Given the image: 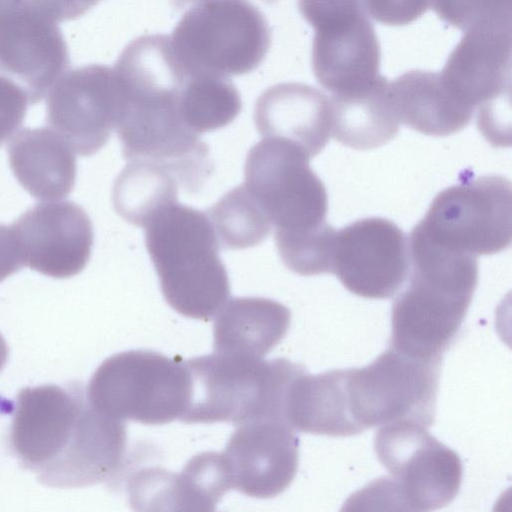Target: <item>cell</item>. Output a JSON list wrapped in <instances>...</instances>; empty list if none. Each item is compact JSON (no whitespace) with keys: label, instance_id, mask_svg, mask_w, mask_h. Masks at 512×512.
Returning a JSON list of instances; mask_svg holds the SVG:
<instances>
[{"label":"cell","instance_id":"cell-1","mask_svg":"<svg viewBox=\"0 0 512 512\" xmlns=\"http://www.w3.org/2000/svg\"><path fill=\"white\" fill-rule=\"evenodd\" d=\"M8 441L41 483L76 488L119 472L127 432L123 421L94 408L80 386L44 385L19 392Z\"/></svg>","mask_w":512,"mask_h":512},{"label":"cell","instance_id":"cell-2","mask_svg":"<svg viewBox=\"0 0 512 512\" xmlns=\"http://www.w3.org/2000/svg\"><path fill=\"white\" fill-rule=\"evenodd\" d=\"M114 69L121 86L115 130L124 159L159 164L185 192L199 191L213 168L209 147L179 114L187 69L166 44L153 39L131 41Z\"/></svg>","mask_w":512,"mask_h":512},{"label":"cell","instance_id":"cell-3","mask_svg":"<svg viewBox=\"0 0 512 512\" xmlns=\"http://www.w3.org/2000/svg\"><path fill=\"white\" fill-rule=\"evenodd\" d=\"M410 283L392 308L389 348L434 360L459 331L478 280L477 257L427 241L409 244Z\"/></svg>","mask_w":512,"mask_h":512},{"label":"cell","instance_id":"cell-4","mask_svg":"<svg viewBox=\"0 0 512 512\" xmlns=\"http://www.w3.org/2000/svg\"><path fill=\"white\" fill-rule=\"evenodd\" d=\"M144 230L169 306L194 319L214 317L230 296V283L206 211L175 202L159 211Z\"/></svg>","mask_w":512,"mask_h":512},{"label":"cell","instance_id":"cell-5","mask_svg":"<svg viewBox=\"0 0 512 512\" xmlns=\"http://www.w3.org/2000/svg\"><path fill=\"white\" fill-rule=\"evenodd\" d=\"M191 396L180 421L230 422L238 425L260 418H284V403L292 381L303 366L284 358L213 353L185 360Z\"/></svg>","mask_w":512,"mask_h":512},{"label":"cell","instance_id":"cell-6","mask_svg":"<svg viewBox=\"0 0 512 512\" xmlns=\"http://www.w3.org/2000/svg\"><path fill=\"white\" fill-rule=\"evenodd\" d=\"M374 448L390 476L359 492L361 504L431 511L447 506L457 496L462 479L461 460L427 427L407 421L383 425L374 436Z\"/></svg>","mask_w":512,"mask_h":512},{"label":"cell","instance_id":"cell-7","mask_svg":"<svg viewBox=\"0 0 512 512\" xmlns=\"http://www.w3.org/2000/svg\"><path fill=\"white\" fill-rule=\"evenodd\" d=\"M86 396L106 416L161 425L181 420L189 405L191 380L184 360L130 350L110 356L97 368Z\"/></svg>","mask_w":512,"mask_h":512},{"label":"cell","instance_id":"cell-8","mask_svg":"<svg viewBox=\"0 0 512 512\" xmlns=\"http://www.w3.org/2000/svg\"><path fill=\"white\" fill-rule=\"evenodd\" d=\"M169 38L188 67L229 78L252 72L263 62L271 30L263 13L247 0H204L185 12Z\"/></svg>","mask_w":512,"mask_h":512},{"label":"cell","instance_id":"cell-9","mask_svg":"<svg viewBox=\"0 0 512 512\" xmlns=\"http://www.w3.org/2000/svg\"><path fill=\"white\" fill-rule=\"evenodd\" d=\"M441 359L414 358L389 348L372 363L346 370L350 415L364 431L407 421L434 423Z\"/></svg>","mask_w":512,"mask_h":512},{"label":"cell","instance_id":"cell-10","mask_svg":"<svg viewBox=\"0 0 512 512\" xmlns=\"http://www.w3.org/2000/svg\"><path fill=\"white\" fill-rule=\"evenodd\" d=\"M297 146L277 138H263L248 152L244 185L274 226V236L308 233L327 225V193Z\"/></svg>","mask_w":512,"mask_h":512},{"label":"cell","instance_id":"cell-11","mask_svg":"<svg viewBox=\"0 0 512 512\" xmlns=\"http://www.w3.org/2000/svg\"><path fill=\"white\" fill-rule=\"evenodd\" d=\"M511 48L512 26L467 30L440 72L459 103L478 109V128L494 146L510 143L506 113H510Z\"/></svg>","mask_w":512,"mask_h":512},{"label":"cell","instance_id":"cell-12","mask_svg":"<svg viewBox=\"0 0 512 512\" xmlns=\"http://www.w3.org/2000/svg\"><path fill=\"white\" fill-rule=\"evenodd\" d=\"M417 226L449 249L476 257L498 253L511 243L510 181L485 175L449 187L437 194Z\"/></svg>","mask_w":512,"mask_h":512},{"label":"cell","instance_id":"cell-13","mask_svg":"<svg viewBox=\"0 0 512 512\" xmlns=\"http://www.w3.org/2000/svg\"><path fill=\"white\" fill-rule=\"evenodd\" d=\"M306 21L315 30L314 76L332 96L364 91L382 77L379 42L362 1L314 14Z\"/></svg>","mask_w":512,"mask_h":512},{"label":"cell","instance_id":"cell-14","mask_svg":"<svg viewBox=\"0 0 512 512\" xmlns=\"http://www.w3.org/2000/svg\"><path fill=\"white\" fill-rule=\"evenodd\" d=\"M58 23L32 0L0 6V76L37 104L66 72L69 54Z\"/></svg>","mask_w":512,"mask_h":512},{"label":"cell","instance_id":"cell-15","mask_svg":"<svg viewBox=\"0 0 512 512\" xmlns=\"http://www.w3.org/2000/svg\"><path fill=\"white\" fill-rule=\"evenodd\" d=\"M121 87L114 67L92 64L64 72L48 92L46 121L81 156L98 152L115 129Z\"/></svg>","mask_w":512,"mask_h":512},{"label":"cell","instance_id":"cell-16","mask_svg":"<svg viewBox=\"0 0 512 512\" xmlns=\"http://www.w3.org/2000/svg\"><path fill=\"white\" fill-rule=\"evenodd\" d=\"M409 265L406 234L387 219H361L335 233L331 273L355 295L390 298L406 280Z\"/></svg>","mask_w":512,"mask_h":512},{"label":"cell","instance_id":"cell-17","mask_svg":"<svg viewBox=\"0 0 512 512\" xmlns=\"http://www.w3.org/2000/svg\"><path fill=\"white\" fill-rule=\"evenodd\" d=\"M24 266L53 278H70L87 265L93 227L72 201L38 203L11 224Z\"/></svg>","mask_w":512,"mask_h":512},{"label":"cell","instance_id":"cell-18","mask_svg":"<svg viewBox=\"0 0 512 512\" xmlns=\"http://www.w3.org/2000/svg\"><path fill=\"white\" fill-rule=\"evenodd\" d=\"M232 489L267 499L281 494L298 467V438L282 418H260L236 425L222 452Z\"/></svg>","mask_w":512,"mask_h":512},{"label":"cell","instance_id":"cell-19","mask_svg":"<svg viewBox=\"0 0 512 512\" xmlns=\"http://www.w3.org/2000/svg\"><path fill=\"white\" fill-rule=\"evenodd\" d=\"M256 129L300 148L310 159L325 147L331 133V102L303 83H280L262 92L254 108Z\"/></svg>","mask_w":512,"mask_h":512},{"label":"cell","instance_id":"cell-20","mask_svg":"<svg viewBox=\"0 0 512 512\" xmlns=\"http://www.w3.org/2000/svg\"><path fill=\"white\" fill-rule=\"evenodd\" d=\"M10 169L34 198L55 201L73 190L77 161L72 147L49 127L24 128L10 141Z\"/></svg>","mask_w":512,"mask_h":512},{"label":"cell","instance_id":"cell-21","mask_svg":"<svg viewBox=\"0 0 512 512\" xmlns=\"http://www.w3.org/2000/svg\"><path fill=\"white\" fill-rule=\"evenodd\" d=\"M290 310L263 297H237L216 314L213 349L216 353L263 358L285 336Z\"/></svg>","mask_w":512,"mask_h":512},{"label":"cell","instance_id":"cell-22","mask_svg":"<svg viewBox=\"0 0 512 512\" xmlns=\"http://www.w3.org/2000/svg\"><path fill=\"white\" fill-rule=\"evenodd\" d=\"M388 93L400 124L425 135H451L473 117L474 111L450 94L439 72H406L388 83Z\"/></svg>","mask_w":512,"mask_h":512},{"label":"cell","instance_id":"cell-23","mask_svg":"<svg viewBox=\"0 0 512 512\" xmlns=\"http://www.w3.org/2000/svg\"><path fill=\"white\" fill-rule=\"evenodd\" d=\"M345 378L343 369L298 375L290 384L284 403V418L290 427L332 437L363 432L350 415Z\"/></svg>","mask_w":512,"mask_h":512},{"label":"cell","instance_id":"cell-24","mask_svg":"<svg viewBox=\"0 0 512 512\" xmlns=\"http://www.w3.org/2000/svg\"><path fill=\"white\" fill-rule=\"evenodd\" d=\"M232 489L222 452L193 456L179 473L155 468L148 483L153 510L213 511Z\"/></svg>","mask_w":512,"mask_h":512},{"label":"cell","instance_id":"cell-25","mask_svg":"<svg viewBox=\"0 0 512 512\" xmlns=\"http://www.w3.org/2000/svg\"><path fill=\"white\" fill-rule=\"evenodd\" d=\"M388 83L382 76L367 90L331 97V133L336 141L370 150L396 136L401 124L389 97Z\"/></svg>","mask_w":512,"mask_h":512},{"label":"cell","instance_id":"cell-26","mask_svg":"<svg viewBox=\"0 0 512 512\" xmlns=\"http://www.w3.org/2000/svg\"><path fill=\"white\" fill-rule=\"evenodd\" d=\"M179 183L165 167L130 161L115 180L114 209L127 222L144 227L159 211L177 202Z\"/></svg>","mask_w":512,"mask_h":512},{"label":"cell","instance_id":"cell-27","mask_svg":"<svg viewBox=\"0 0 512 512\" xmlns=\"http://www.w3.org/2000/svg\"><path fill=\"white\" fill-rule=\"evenodd\" d=\"M178 106L184 125L200 136L233 122L241 111L242 101L229 78L192 70Z\"/></svg>","mask_w":512,"mask_h":512},{"label":"cell","instance_id":"cell-28","mask_svg":"<svg viewBox=\"0 0 512 512\" xmlns=\"http://www.w3.org/2000/svg\"><path fill=\"white\" fill-rule=\"evenodd\" d=\"M206 213L224 249L257 246L272 229L266 211L244 183L228 191Z\"/></svg>","mask_w":512,"mask_h":512},{"label":"cell","instance_id":"cell-29","mask_svg":"<svg viewBox=\"0 0 512 512\" xmlns=\"http://www.w3.org/2000/svg\"><path fill=\"white\" fill-rule=\"evenodd\" d=\"M436 14L462 31L512 26V0H431Z\"/></svg>","mask_w":512,"mask_h":512},{"label":"cell","instance_id":"cell-30","mask_svg":"<svg viewBox=\"0 0 512 512\" xmlns=\"http://www.w3.org/2000/svg\"><path fill=\"white\" fill-rule=\"evenodd\" d=\"M29 99L12 80L0 76V146L22 125Z\"/></svg>","mask_w":512,"mask_h":512},{"label":"cell","instance_id":"cell-31","mask_svg":"<svg viewBox=\"0 0 512 512\" xmlns=\"http://www.w3.org/2000/svg\"><path fill=\"white\" fill-rule=\"evenodd\" d=\"M362 3L374 20L389 26L407 25L431 8V0H363Z\"/></svg>","mask_w":512,"mask_h":512},{"label":"cell","instance_id":"cell-32","mask_svg":"<svg viewBox=\"0 0 512 512\" xmlns=\"http://www.w3.org/2000/svg\"><path fill=\"white\" fill-rule=\"evenodd\" d=\"M24 266L12 225L0 224V282Z\"/></svg>","mask_w":512,"mask_h":512},{"label":"cell","instance_id":"cell-33","mask_svg":"<svg viewBox=\"0 0 512 512\" xmlns=\"http://www.w3.org/2000/svg\"><path fill=\"white\" fill-rule=\"evenodd\" d=\"M61 22L82 16L101 0H43Z\"/></svg>","mask_w":512,"mask_h":512},{"label":"cell","instance_id":"cell-34","mask_svg":"<svg viewBox=\"0 0 512 512\" xmlns=\"http://www.w3.org/2000/svg\"><path fill=\"white\" fill-rule=\"evenodd\" d=\"M7 357H8V347H7L6 341L0 334V371L6 364Z\"/></svg>","mask_w":512,"mask_h":512},{"label":"cell","instance_id":"cell-35","mask_svg":"<svg viewBox=\"0 0 512 512\" xmlns=\"http://www.w3.org/2000/svg\"><path fill=\"white\" fill-rule=\"evenodd\" d=\"M200 1H204V0H171L172 4L178 9H183L184 7H186L188 5H193Z\"/></svg>","mask_w":512,"mask_h":512},{"label":"cell","instance_id":"cell-36","mask_svg":"<svg viewBox=\"0 0 512 512\" xmlns=\"http://www.w3.org/2000/svg\"><path fill=\"white\" fill-rule=\"evenodd\" d=\"M1 1H2V0H0V2H1Z\"/></svg>","mask_w":512,"mask_h":512}]
</instances>
